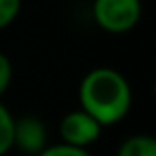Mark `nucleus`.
<instances>
[{
  "mask_svg": "<svg viewBox=\"0 0 156 156\" xmlns=\"http://www.w3.org/2000/svg\"><path fill=\"white\" fill-rule=\"evenodd\" d=\"M79 107L103 126L121 122L133 107L130 83L119 69L93 67L79 83Z\"/></svg>",
  "mask_w": 156,
  "mask_h": 156,
  "instance_id": "f257e3e1",
  "label": "nucleus"
},
{
  "mask_svg": "<svg viewBox=\"0 0 156 156\" xmlns=\"http://www.w3.org/2000/svg\"><path fill=\"white\" fill-rule=\"evenodd\" d=\"M91 14L95 24L107 34H129L142 16L140 0H93Z\"/></svg>",
  "mask_w": 156,
  "mask_h": 156,
  "instance_id": "f03ea898",
  "label": "nucleus"
},
{
  "mask_svg": "<svg viewBox=\"0 0 156 156\" xmlns=\"http://www.w3.org/2000/svg\"><path fill=\"white\" fill-rule=\"evenodd\" d=\"M105 126L97 121L95 117L79 109H73L69 113L63 115V119L59 121V136L61 142L71 146H79V148H89L91 144H95L101 138Z\"/></svg>",
  "mask_w": 156,
  "mask_h": 156,
  "instance_id": "7ed1b4c3",
  "label": "nucleus"
},
{
  "mask_svg": "<svg viewBox=\"0 0 156 156\" xmlns=\"http://www.w3.org/2000/svg\"><path fill=\"white\" fill-rule=\"evenodd\" d=\"M48 146V129L42 119L26 115L14 121V148L36 156Z\"/></svg>",
  "mask_w": 156,
  "mask_h": 156,
  "instance_id": "20e7f679",
  "label": "nucleus"
},
{
  "mask_svg": "<svg viewBox=\"0 0 156 156\" xmlns=\"http://www.w3.org/2000/svg\"><path fill=\"white\" fill-rule=\"evenodd\" d=\"M115 156H156L154 134H133L119 144Z\"/></svg>",
  "mask_w": 156,
  "mask_h": 156,
  "instance_id": "39448f33",
  "label": "nucleus"
},
{
  "mask_svg": "<svg viewBox=\"0 0 156 156\" xmlns=\"http://www.w3.org/2000/svg\"><path fill=\"white\" fill-rule=\"evenodd\" d=\"M14 121L10 109L0 101V156H6L14 148Z\"/></svg>",
  "mask_w": 156,
  "mask_h": 156,
  "instance_id": "423d86ee",
  "label": "nucleus"
},
{
  "mask_svg": "<svg viewBox=\"0 0 156 156\" xmlns=\"http://www.w3.org/2000/svg\"><path fill=\"white\" fill-rule=\"evenodd\" d=\"M36 156H91V152L89 148H79V146H71L59 140L57 144H48Z\"/></svg>",
  "mask_w": 156,
  "mask_h": 156,
  "instance_id": "0eeeda50",
  "label": "nucleus"
},
{
  "mask_svg": "<svg viewBox=\"0 0 156 156\" xmlns=\"http://www.w3.org/2000/svg\"><path fill=\"white\" fill-rule=\"evenodd\" d=\"M22 10V0H0V30L8 28Z\"/></svg>",
  "mask_w": 156,
  "mask_h": 156,
  "instance_id": "6e6552de",
  "label": "nucleus"
},
{
  "mask_svg": "<svg viewBox=\"0 0 156 156\" xmlns=\"http://www.w3.org/2000/svg\"><path fill=\"white\" fill-rule=\"evenodd\" d=\"M12 77H14V67H12L10 57L4 51H0V97L8 91L12 85Z\"/></svg>",
  "mask_w": 156,
  "mask_h": 156,
  "instance_id": "1a4fd4ad",
  "label": "nucleus"
}]
</instances>
